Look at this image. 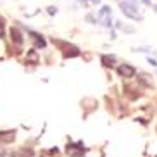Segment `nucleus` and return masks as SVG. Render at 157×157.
Masks as SVG:
<instances>
[{
	"label": "nucleus",
	"instance_id": "12",
	"mask_svg": "<svg viewBox=\"0 0 157 157\" xmlns=\"http://www.w3.org/2000/svg\"><path fill=\"white\" fill-rule=\"evenodd\" d=\"M57 12V7H48V14H56Z\"/></svg>",
	"mask_w": 157,
	"mask_h": 157
},
{
	"label": "nucleus",
	"instance_id": "14",
	"mask_svg": "<svg viewBox=\"0 0 157 157\" xmlns=\"http://www.w3.org/2000/svg\"><path fill=\"white\" fill-rule=\"evenodd\" d=\"M148 62H150L152 66H155V67H157V60H155V59H150V57H148Z\"/></svg>",
	"mask_w": 157,
	"mask_h": 157
},
{
	"label": "nucleus",
	"instance_id": "5",
	"mask_svg": "<svg viewBox=\"0 0 157 157\" xmlns=\"http://www.w3.org/2000/svg\"><path fill=\"white\" fill-rule=\"evenodd\" d=\"M64 57H78L79 56V50L73 45H64Z\"/></svg>",
	"mask_w": 157,
	"mask_h": 157
},
{
	"label": "nucleus",
	"instance_id": "16",
	"mask_svg": "<svg viewBox=\"0 0 157 157\" xmlns=\"http://www.w3.org/2000/svg\"><path fill=\"white\" fill-rule=\"evenodd\" d=\"M0 36H4V28H2V24H0Z\"/></svg>",
	"mask_w": 157,
	"mask_h": 157
},
{
	"label": "nucleus",
	"instance_id": "4",
	"mask_svg": "<svg viewBox=\"0 0 157 157\" xmlns=\"http://www.w3.org/2000/svg\"><path fill=\"white\" fill-rule=\"evenodd\" d=\"M10 40H12L17 47H21V45H23L24 38H23V35H21V31H19L17 28H12V29H10Z\"/></svg>",
	"mask_w": 157,
	"mask_h": 157
},
{
	"label": "nucleus",
	"instance_id": "1",
	"mask_svg": "<svg viewBox=\"0 0 157 157\" xmlns=\"http://www.w3.org/2000/svg\"><path fill=\"white\" fill-rule=\"evenodd\" d=\"M121 10L123 14L129 19H135V21H142V16L138 14V9H136V4L129 2V0H123L121 2Z\"/></svg>",
	"mask_w": 157,
	"mask_h": 157
},
{
	"label": "nucleus",
	"instance_id": "11",
	"mask_svg": "<svg viewBox=\"0 0 157 157\" xmlns=\"http://www.w3.org/2000/svg\"><path fill=\"white\" fill-rule=\"evenodd\" d=\"M0 155H2V157H16L14 154H10V152H2Z\"/></svg>",
	"mask_w": 157,
	"mask_h": 157
},
{
	"label": "nucleus",
	"instance_id": "10",
	"mask_svg": "<svg viewBox=\"0 0 157 157\" xmlns=\"http://www.w3.org/2000/svg\"><path fill=\"white\" fill-rule=\"evenodd\" d=\"M104 21H102V24L104 26H112V19H111V16H105V17H102Z\"/></svg>",
	"mask_w": 157,
	"mask_h": 157
},
{
	"label": "nucleus",
	"instance_id": "3",
	"mask_svg": "<svg viewBox=\"0 0 157 157\" xmlns=\"http://www.w3.org/2000/svg\"><path fill=\"white\" fill-rule=\"evenodd\" d=\"M67 154H69L71 157H83V143L79 142V143H76V145H69L67 147Z\"/></svg>",
	"mask_w": 157,
	"mask_h": 157
},
{
	"label": "nucleus",
	"instance_id": "6",
	"mask_svg": "<svg viewBox=\"0 0 157 157\" xmlns=\"http://www.w3.org/2000/svg\"><path fill=\"white\" fill-rule=\"evenodd\" d=\"M31 38L35 40V48H45V40H43L42 35H38V33H31Z\"/></svg>",
	"mask_w": 157,
	"mask_h": 157
},
{
	"label": "nucleus",
	"instance_id": "15",
	"mask_svg": "<svg viewBox=\"0 0 157 157\" xmlns=\"http://www.w3.org/2000/svg\"><path fill=\"white\" fill-rule=\"evenodd\" d=\"M88 23H97V21H95V17H93V16H88Z\"/></svg>",
	"mask_w": 157,
	"mask_h": 157
},
{
	"label": "nucleus",
	"instance_id": "17",
	"mask_svg": "<svg viewBox=\"0 0 157 157\" xmlns=\"http://www.w3.org/2000/svg\"><path fill=\"white\" fill-rule=\"evenodd\" d=\"M143 4H147V5H150V0H142Z\"/></svg>",
	"mask_w": 157,
	"mask_h": 157
},
{
	"label": "nucleus",
	"instance_id": "13",
	"mask_svg": "<svg viewBox=\"0 0 157 157\" xmlns=\"http://www.w3.org/2000/svg\"><path fill=\"white\" fill-rule=\"evenodd\" d=\"M88 4H92V5H98V4H100V0H88Z\"/></svg>",
	"mask_w": 157,
	"mask_h": 157
},
{
	"label": "nucleus",
	"instance_id": "8",
	"mask_svg": "<svg viewBox=\"0 0 157 157\" xmlns=\"http://www.w3.org/2000/svg\"><path fill=\"white\" fill-rule=\"evenodd\" d=\"M102 62H104V66H109V67H112V66L116 64V59L112 56H102Z\"/></svg>",
	"mask_w": 157,
	"mask_h": 157
},
{
	"label": "nucleus",
	"instance_id": "7",
	"mask_svg": "<svg viewBox=\"0 0 157 157\" xmlns=\"http://www.w3.org/2000/svg\"><path fill=\"white\" fill-rule=\"evenodd\" d=\"M14 136H16L14 131H2V133H0V140H2V142H5V143L12 142V140H14Z\"/></svg>",
	"mask_w": 157,
	"mask_h": 157
},
{
	"label": "nucleus",
	"instance_id": "9",
	"mask_svg": "<svg viewBox=\"0 0 157 157\" xmlns=\"http://www.w3.org/2000/svg\"><path fill=\"white\" fill-rule=\"evenodd\" d=\"M98 16L100 17H105V16H111V7L109 5H104L100 10H98Z\"/></svg>",
	"mask_w": 157,
	"mask_h": 157
},
{
	"label": "nucleus",
	"instance_id": "2",
	"mask_svg": "<svg viewBox=\"0 0 157 157\" xmlns=\"http://www.w3.org/2000/svg\"><path fill=\"white\" fill-rule=\"evenodd\" d=\"M117 73H119V76H123V78H133L136 69H135L131 64H123V66L117 67Z\"/></svg>",
	"mask_w": 157,
	"mask_h": 157
}]
</instances>
